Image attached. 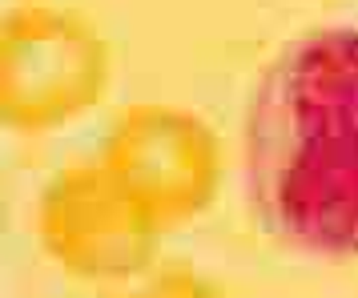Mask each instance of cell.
I'll return each mask as SVG.
<instances>
[{
  "mask_svg": "<svg viewBox=\"0 0 358 298\" xmlns=\"http://www.w3.org/2000/svg\"><path fill=\"white\" fill-rule=\"evenodd\" d=\"M36 238L73 278L121 282L149 266L162 230L101 157H73L36 198Z\"/></svg>",
  "mask_w": 358,
  "mask_h": 298,
  "instance_id": "4",
  "label": "cell"
},
{
  "mask_svg": "<svg viewBox=\"0 0 358 298\" xmlns=\"http://www.w3.org/2000/svg\"><path fill=\"white\" fill-rule=\"evenodd\" d=\"M245 173L270 234L358 258V29H314L266 65L245 109Z\"/></svg>",
  "mask_w": 358,
  "mask_h": 298,
  "instance_id": "1",
  "label": "cell"
},
{
  "mask_svg": "<svg viewBox=\"0 0 358 298\" xmlns=\"http://www.w3.org/2000/svg\"><path fill=\"white\" fill-rule=\"evenodd\" d=\"M113 77V49L93 20L29 0L0 29V117L17 133H49L89 113Z\"/></svg>",
  "mask_w": 358,
  "mask_h": 298,
  "instance_id": "2",
  "label": "cell"
},
{
  "mask_svg": "<svg viewBox=\"0 0 358 298\" xmlns=\"http://www.w3.org/2000/svg\"><path fill=\"white\" fill-rule=\"evenodd\" d=\"M113 298H226V290L217 286L213 278H206L201 270L194 266H162V270H153L141 286H133V290H121Z\"/></svg>",
  "mask_w": 358,
  "mask_h": 298,
  "instance_id": "5",
  "label": "cell"
},
{
  "mask_svg": "<svg viewBox=\"0 0 358 298\" xmlns=\"http://www.w3.org/2000/svg\"><path fill=\"white\" fill-rule=\"evenodd\" d=\"M97 157L162 234L194 222L217 198L226 166L210 121L173 101L121 105Z\"/></svg>",
  "mask_w": 358,
  "mask_h": 298,
  "instance_id": "3",
  "label": "cell"
}]
</instances>
